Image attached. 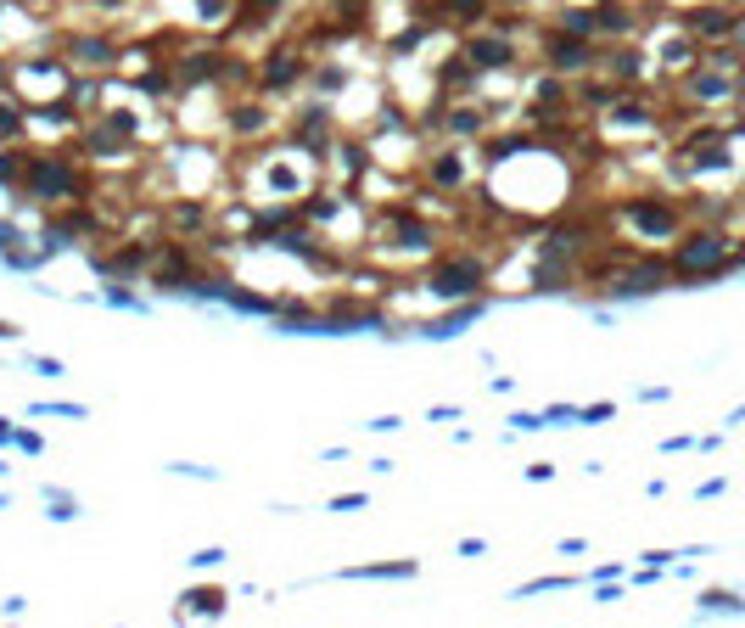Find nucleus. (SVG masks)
Here are the masks:
<instances>
[{
	"label": "nucleus",
	"mask_w": 745,
	"mask_h": 628,
	"mask_svg": "<svg viewBox=\"0 0 745 628\" xmlns=\"http://www.w3.org/2000/svg\"><path fill=\"white\" fill-rule=\"evenodd\" d=\"M734 135H745V118H740V124H734Z\"/></svg>",
	"instance_id": "052dcab7"
},
{
	"label": "nucleus",
	"mask_w": 745,
	"mask_h": 628,
	"mask_svg": "<svg viewBox=\"0 0 745 628\" xmlns=\"http://www.w3.org/2000/svg\"><path fill=\"white\" fill-rule=\"evenodd\" d=\"M17 337H23V331H17L12 320H0V343H17Z\"/></svg>",
	"instance_id": "864d4df0"
},
{
	"label": "nucleus",
	"mask_w": 745,
	"mask_h": 628,
	"mask_svg": "<svg viewBox=\"0 0 745 628\" xmlns=\"http://www.w3.org/2000/svg\"><path fill=\"white\" fill-rule=\"evenodd\" d=\"M572 584H583V572H555V578H533V584H516L510 589V600H533V595H555V589H572Z\"/></svg>",
	"instance_id": "5701e85b"
},
{
	"label": "nucleus",
	"mask_w": 745,
	"mask_h": 628,
	"mask_svg": "<svg viewBox=\"0 0 745 628\" xmlns=\"http://www.w3.org/2000/svg\"><path fill=\"white\" fill-rule=\"evenodd\" d=\"M729 258H734V242L723 230L695 225V230H678L667 264H673L678 286H706V281H729Z\"/></svg>",
	"instance_id": "f257e3e1"
},
{
	"label": "nucleus",
	"mask_w": 745,
	"mask_h": 628,
	"mask_svg": "<svg viewBox=\"0 0 745 628\" xmlns=\"http://www.w3.org/2000/svg\"><path fill=\"white\" fill-rule=\"evenodd\" d=\"M617 219L639 236V242H678V230H684V214H678L673 202L661 197H633L617 208Z\"/></svg>",
	"instance_id": "39448f33"
},
{
	"label": "nucleus",
	"mask_w": 745,
	"mask_h": 628,
	"mask_svg": "<svg viewBox=\"0 0 745 628\" xmlns=\"http://www.w3.org/2000/svg\"><path fill=\"white\" fill-rule=\"evenodd\" d=\"M0 477H6V460H0Z\"/></svg>",
	"instance_id": "680f3d73"
},
{
	"label": "nucleus",
	"mask_w": 745,
	"mask_h": 628,
	"mask_svg": "<svg viewBox=\"0 0 745 628\" xmlns=\"http://www.w3.org/2000/svg\"><path fill=\"white\" fill-rule=\"evenodd\" d=\"M365 505H370V494H337L331 511H365Z\"/></svg>",
	"instance_id": "c03bdc74"
},
{
	"label": "nucleus",
	"mask_w": 745,
	"mask_h": 628,
	"mask_svg": "<svg viewBox=\"0 0 745 628\" xmlns=\"http://www.w3.org/2000/svg\"><path fill=\"white\" fill-rule=\"evenodd\" d=\"M62 51H68V62H79V68H107V62H118V45L101 40V34H73Z\"/></svg>",
	"instance_id": "dca6fc26"
},
{
	"label": "nucleus",
	"mask_w": 745,
	"mask_h": 628,
	"mask_svg": "<svg viewBox=\"0 0 745 628\" xmlns=\"http://www.w3.org/2000/svg\"><path fill=\"white\" fill-rule=\"evenodd\" d=\"M695 612L701 617H745V595H734V589H701Z\"/></svg>",
	"instance_id": "6ab92c4d"
},
{
	"label": "nucleus",
	"mask_w": 745,
	"mask_h": 628,
	"mask_svg": "<svg viewBox=\"0 0 745 628\" xmlns=\"http://www.w3.org/2000/svg\"><path fill=\"white\" fill-rule=\"evenodd\" d=\"M426 421H437V427H443V421H460V404H432Z\"/></svg>",
	"instance_id": "a18cd8bd"
},
{
	"label": "nucleus",
	"mask_w": 745,
	"mask_h": 628,
	"mask_svg": "<svg viewBox=\"0 0 745 628\" xmlns=\"http://www.w3.org/2000/svg\"><path fill=\"white\" fill-rule=\"evenodd\" d=\"M225 544H213V550H197V556H191V561H185V567H191V572H208V567H225Z\"/></svg>",
	"instance_id": "72a5a7b5"
},
{
	"label": "nucleus",
	"mask_w": 745,
	"mask_h": 628,
	"mask_svg": "<svg viewBox=\"0 0 745 628\" xmlns=\"http://www.w3.org/2000/svg\"><path fill=\"white\" fill-rule=\"evenodd\" d=\"M426 180H432L437 191H460L471 174H465V157L460 152H437L432 163H426Z\"/></svg>",
	"instance_id": "a211bd4d"
},
{
	"label": "nucleus",
	"mask_w": 745,
	"mask_h": 628,
	"mask_svg": "<svg viewBox=\"0 0 745 628\" xmlns=\"http://www.w3.org/2000/svg\"><path fill=\"white\" fill-rule=\"evenodd\" d=\"M79 146H85V157L107 163V157H129V146H135V141H129L124 129H113L107 118H96V124L85 129V141H79Z\"/></svg>",
	"instance_id": "4468645a"
},
{
	"label": "nucleus",
	"mask_w": 745,
	"mask_h": 628,
	"mask_svg": "<svg viewBox=\"0 0 745 628\" xmlns=\"http://www.w3.org/2000/svg\"><path fill=\"white\" fill-rule=\"evenodd\" d=\"M488 6L493 0H443V17H454V23H482Z\"/></svg>",
	"instance_id": "c756f323"
},
{
	"label": "nucleus",
	"mask_w": 745,
	"mask_h": 628,
	"mask_svg": "<svg viewBox=\"0 0 745 628\" xmlns=\"http://www.w3.org/2000/svg\"><path fill=\"white\" fill-rule=\"evenodd\" d=\"M17 242H29V230L17 225L12 214H0V253H6V247H17Z\"/></svg>",
	"instance_id": "e433bc0d"
},
{
	"label": "nucleus",
	"mask_w": 745,
	"mask_h": 628,
	"mask_svg": "<svg viewBox=\"0 0 745 628\" xmlns=\"http://www.w3.org/2000/svg\"><path fill=\"white\" fill-rule=\"evenodd\" d=\"M527 483H555V466H549V460H533V466H527Z\"/></svg>",
	"instance_id": "49530a36"
},
{
	"label": "nucleus",
	"mask_w": 745,
	"mask_h": 628,
	"mask_svg": "<svg viewBox=\"0 0 745 628\" xmlns=\"http://www.w3.org/2000/svg\"><path fill=\"white\" fill-rule=\"evenodd\" d=\"M421 40H426V29H404V34H393V57H415V51H421Z\"/></svg>",
	"instance_id": "f704fd0d"
},
{
	"label": "nucleus",
	"mask_w": 745,
	"mask_h": 628,
	"mask_svg": "<svg viewBox=\"0 0 745 628\" xmlns=\"http://www.w3.org/2000/svg\"><path fill=\"white\" fill-rule=\"evenodd\" d=\"M555 29L577 34V40H600V12H594V6H566V12L555 17Z\"/></svg>",
	"instance_id": "aec40b11"
},
{
	"label": "nucleus",
	"mask_w": 745,
	"mask_h": 628,
	"mask_svg": "<svg viewBox=\"0 0 745 628\" xmlns=\"http://www.w3.org/2000/svg\"><path fill=\"white\" fill-rule=\"evenodd\" d=\"M6 505H12V494H0V511H6Z\"/></svg>",
	"instance_id": "13d9d810"
},
{
	"label": "nucleus",
	"mask_w": 745,
	"mask_h": 628,
	"mask_svg": "<svg viewBox=\"0 0 745 628\" xmlns=\"http://www.w3.org/2000/svg\"><path fill=\"white\" fill-rule=\"evenodd\" d=\"M381 236H387V247H398V253H432L437 247V230L426 225L421 214H381Z\"/></svg>",
	"instance_id": "1a4fd4ad"
},
{
	"label": "nucleus",
	"mask_w": 745,
	"mask_h": 628,
	"mask_svg": "<svg viewBox=\"0 0 745 628\" xmlns=\"http://www.w3.org/2000/svg\"><path fill=\"white\" fill-rule=\"evenodd\" d=\"M292 0H236V12H241V23H275V17L286 12Z\"/></svg>",
	"instance_id": "a878e982"
},
{
	"label": "nucleus",
	"mask_w": 745,
	"mask_h": 628,
	"mask_svg": "<svg viewBox=\"0 0 745 628\" xmlns=\"http://www.w3.org/2000/svg\"><path fill=\"white\" fill-rule=\"evenodd\" d=\"M673 281V264L656 253L645 258H622V270L611 275V286H605V298H617V303H639V298H656V292H667Z\"/></svg>",
	"instance_id": "20e7f679"
},
{
	"label": "nucleus",
	"mask_w": 745,
	"mask_h": 628,
	"mask_svg": "<svg viewBox=\"0 0 745 628\" xmlns=\"http://www.w3.org/2000/svg\"><path fill=\"white\" fill-rule=\"evenodd\" d=\"M729 427H745V404H740V410H729Z\"/></svg>",
	"instance_id": "4d7b16f0"
},
{
	"label": "nucleus",
	"mask_w": 745,
	"mask_h": 628,
	"mask_svg": "<svg viewBox=\"0 0 745 628\" xmlns=\"http://www.w3.org/2000/svg\"><path fill=\"white\" fill-rule=\"evenodd\" d=\"M0 96H6V90H0Z\"/></svg>",
	"instance_id": "e2e57ef3"
},
{
	"label": "nucleus",
	"mask_w": 745,
	"mask_h": 628,
	"mask_svg": "<svg viewBox=\"0 0 745 628\" xmlns=\"http://www.w3.org/2000/svg\"><path fill=\"white\" fill-rule=\"evenodd\" d=\"M695 449V438L689 432H678V438H661V455H689Z\"/></svg>",
	"instance_id": "37998d69"
},
{
	"label": "nucleus",
	"mask_w": 745,
	"mask_h": 628,
	"mask_svg": "<svg viewBox=\"0 0 745 628\" xmlns=\"http://www.w3.org/2000/svg\"><path fill=\"white\" fill-rule=\"evenodd\" d=\"M230 129H236V135H264L269 113L264 107H230Z\"/></svg>",
	"instance_id": "cd10ccee"
},
{
	"label": "nucleus",
	"mask_w": 745,
	"mask_h": 628,
	"mask_svg": "<svg viewBox=\"0 0 745 628\" xmlns=\"http://www.w3.org/2000/svg\"><path fill=\"white\" fill-rule=\"evenodd\" d=\"M611 68H617V79L639 85V79H645V51H639V45H617V51H611Z\"/></svg>",
	"instance_id": "b1692460"
},
{
	"label": "nucleus",
	"mask_w": 745,
	"mask_h": 628,
	"mask_svg": "<svg viewBox=\"0 0 745 628\" xmlns=\"http://www.w3.org/2000/svg\"><path fill=\"white\" fill-rule=\"evenodd\" d=\"M538 51L549 57V68H555V73H583V68L600 62V45L577 40V34H566V29H549L544 40H538Z\"/></svg>",
	"instance_id": "0eeeda50"
},
{
	"label": "nucleus",
	"mask_w": 745,
	"mask_h": 628,
	"mask_svg": "<svg viewBox=\"0 0 745 628\" xmlns=\"http://www.w3.org/2000/svg\"><path fill=\"white\" fill-rule=\"evenodd\" d=\"M225 606H230V595L219 584H191L180 600H174L180 617H225Z\"/></svg>",
	"instance_id": "2eb2a0df"
},
{
	"label": "nucleus",
	"mask_w": 745,
	"mask_h": 628,
	"mask_svg": "<svg viewBox=\"0 0 745 628\" xmlns=\"http://www.w3.org/2000/svg\"><path fill=\"white\" fill-rule=\"evenodd\" d=\"M611 415H617V404H611V399H600V404H583V427H605Z\"/></svg>",
	"instance_id": "58836bf2"
},
{
	"label": "nucleus",
	"mask_w": 745,
	"mask_h": 628,
	"mask_svg": "<svg viewBox=\"0 0 745 628\" xmlns=\"http://www.w3.org/2000/svg\"><path fill=\"white\" fill-rule=\"evenodd\" d=\"M645 561H650V567H673L678 556H673V550H645Z\"/></svg>",
	"instance_id": "603ef678"
},
{
	"label": "nucleus",
	"mask_w": 745,
	"mask_h": 628,
	"mask_svg": "<svg viewBox=\"0 0 745 628\" xmlns=\"http://www.w3.org/2000/svg\"><path fill=\"white\" fill-rule=\"evenodd\" d=\"M465 57H471V68L477 73H499V68H510L516 62V40L510 34H499V29H477L471 40L460 45Z\"/></svg>",
	"instance_id": "9d476101"
},
{
	"label": "nucleus",
	"mask_w": 745,
	"mask_h": 628,
	"mask_svg": "<svg viewBox=\"0 0 745 628\" xmlns=\"http://www.w3.org/2000/svg\"><path fill=\"white\" fill-rule=\"evenodd\" d=\"M549 427H583V410H577V404H549Z\"/></svg>",
	"instance_id": "473e14b6"
},
{
	"label": "nucleus",
	"mask_w": 745,
	"mask_h": 628,
	"mask_svg": "<svg viewBox=\"0 0 745 628\" xmlns=\"http://www.w3.org/2000/svg\"><path fill=\"white\" fill-rule=\"evenodd\" d=\"M729 494V477H706L701 488H695V500H723Z\"/></svg>",
	"instance_id": "a19ab883"
},
{
	"label": "nucleus",
	"mask_w": 745,
	"mask_h": 628,
	"mask_svg": "<svg viewBox=\"0 0 745 628\" xmlns=\"http://www.w3.org/2000/svg\"><path fill=\"white\" fill-rule=\"evenodd\" d=\"M594 600H600V606H611V600H622V584H611V578H605V584L594 589Z\"/></svg>",
	"instance_id": "09e8293b"
},
{
	"label": "nucleus",
	"mask_w": 745,
	"mask_h": 628,
	"mask_svg": "<svg viewBox=\"0 0 745 628\" xmlns=\"http://www.w3.org/2000/svg\"><path fill=\"white\" fill-rule=\"evenodd\" d=\"M303 79H309L303 51H297V45H281V51H269L264 68H258V96H286V90H297Z\"/></svg>",
	"instance_id": "423d86ee"
},
{
	"label": "nucleus",
	"mask_w": 745,
	"mask_h": 628,
	"mask_svg": "<svg viewBox=\"0 0 745 628\" xmlns=\"http://www.w3.org/2000/svg\"><path fill=\"white\" fill-rule=\"evenodd\" d=\"M398 427H404L398 415H376V421H370V432H398Z\"/></svg>",
	"instance_id": "3c124183"
},
{
	"label": "nucleus",
	"mask_w": 745,
	"mask_h": 628,
	"mask_svg": "<svg viewBox=\"0 0 745 628\" xmlns=\"http://www.w3.org/2000/svg\"><path fill=\"white\" fill-rule=\"evenodd\" d=\"M23 169H29V157L17 152V146H0V191L23 186Z\"/></svg>",
	"instance_id": "393cba45"
},
{
	"label": "nucleus",
	"mask_w": 745,
	"mask_h": 628,
	"mask_svg": "<svg viewBox=\"0 0 745 628\" xmlns=\"http://www.w3.org/2000/svg\"><path fill=\"white\" fill-rule=\"evenodd\" d=\"M0 612H6V617H23V612H29V600H23V595H6V600H0Z\"/></svg>",
	"instance_id": "8fccbe9b"
},
{
	"label": "nucleus",
	"mask_w": 745,
	"mask_h": 628,
	"mask_svg": "<svg viewBox=\"0 0 745 628\" xmlns=\"http://www.w3.org/2000/svg\"><path fill=\"white\" fill-rule=\"evenodd\" d=\"M460 556H465V561H477V556H488V539H460Z\"/></svg>",
	"instance_id": "de8ad7c7"
},
{
	"label": "nucleus",
	"mask_w": 745,
	"mask_h": 628,
	"mask_svg": "<svg viewBox=\"0 0 745 628\" xmlns=\"http://www.w3.org/2000/svg\"><path fill=\"white\" fill-rule=\"evenodd\" d=\"M482 286H488V258L477 253H454V258H437L432 270H426V292L443 303H465L477 298Z\"/></svg>",
	"instance_id": "7ed1b4c3"
},
{
	"label": "nucleus",
	"mask_w": 745,
	"mask_h": 628,
	"mask_svg": "<svg viewBox=\"0 0 745 628\" xmlns=\"http://www.w3.org/2000/svg\"><path fill=\"white\" fill-rule=\"evenodd\" d=\"M443 129H449V135H482V129H488V113H482V107H449V113H443Z\"/></svg>",
	"instance_id": "4be33fe9"
},
{
	"label": "nucleus",
	"mask_w": 745,
	"mask_h": 628,
	"mask_svg": "<svg viewBox=\"0 0 745 628\" xmlns=\"http://www.w3.org/2000/svg\"><path fill=\"white\" fill-rule=\"evenodd\" d=\"M23 371H34V376H68V365H62V359L34 354V359H23Z\"/></svg>",
	"instance_id": "4c0bfd02"
},
{
	"label": "nucleus",
	"mask_w": 745,
	"mask_h": 628,
	"mask_svg": "<svg viewBox=\"0 0 745 628\" xmlns=\"http://www.w3.org/2000/svg\"><path fill=\"white\" fill-rule=\"evenodd\" d=\"M12 449H23V455H45V449H51V438H45V432H29V427H17Z\"/></svg>",
	"instance_id": "2f4dec72"
},
{
	"label": "nucleus",
	"mask_w": 745,
	"mask_h": 628,
	"mask_svg": "<svg viewBox=\"0 0 745 628\" xmlns=\"http://www.w3.org/2000/svg\"><path fill=\"white\" fill-rule=\"evenodd\" d=\"M549 427V415H538V410H516L510 415V432H544Z\"/></svg>",
	"instance_id": "c9c22d12"
},
{
	"label": "nucleus",
	"mask_w": 745,
	"mask_h": 628,
	"mask_svg": "<svg viewBox=\"0 0 745 628\" xmlns=\"http://www.w3.org/2000/svg\"><path fill=\"white\" fill-rule=\"evenodd\" d=\"M101 298L113 303V309H124V314H152V298H141L129 281H101Z\"/></svg>",
	"instance_id": "412c9836"
},
{
	"label": "nucleus",
	"mask_w": 745,
	"mask_h": 628,
	"mask_svg": "<svg viewBox=\"0 0 745 628\" xmlns=\"http://www.w3.org/2000/svg\"><path fill=\"white\" fill-rule=\"evenodd\" d=\"M17 191H29L34 202H45V208H62V202H79L90 191V174L73 163V157L62 152H40L29 157V169H23V186Z\"/></svg>",
	"instance_id": "f03ea898"
},
{
	"label": "nucleus",
	"mask_w": 745,
	"mask_h": 628,
	"mask_svg": "<svg viewBox=\"0 0 745 628\" xmlns=\"http://www.w3.org/2000/svg\"><path fill=\"white\" fill-rule=\"evenodd\" d=\"M684 96H689V101H734V73L706 62V68H695V73L684 79Z\"/></svg>",
	"instance_id": "ddd939ff"
},
{
	"label": "nucleus",
	"mask_w": 745,
	"mask_h": 628,
	"mask_svg": "<svg viewBox=\"0 0 745 628\" xmlns=\"http://www.w3.org/2000/svg\"><path fill=\"white\" fill-rule=\"evenodd\" d=\"M34 129V113L17 96H0V146H17Z\"/></svg>",
	"instance_id": "f3484780"
},
{
	"label": "nucleus",
	"mask_w": 745,
	"mask_h": 628,
	"mask_svg": "<svg viewBox=\"0 0 745 628\" xmlns=\"http://www.w3.org/2000/svg\"><path fill=\"white\" fill-rule=\"evenodd\" d=\"M202 225H208V214H202L197 202H180V208H169V230H180V236H197Z\"/></svg>",
	"instance_id": "c85d7f7f"
},
{
	"label": "nucleus",
	"mask_w": 745,
	"mask_h": 628,
	"mask_svg": "<svg viewBox=\"0 0 745 628\" xmlns=\"http://www.w3.org/2000/svg\"><path fill=\"white\" fill-rule=\"evenodd\" d=\"M331 578H348V584H404V578H421V561L404 556V561H370V567H342Z\"/></svg>",
	"instance_id": "f8f14e48"
},
{
	"label": "nucleus",
	"mask_w": 745,
	"mask_h": 628,
	"mask_svg": "<svg viewBox=\"0 0 745 628\" xmlns=\"http://www.w3.org/2000/svg\"><path fill=\"white\" fill-rule=\"evenodd\" d=\"M29 415H57V421H85V404H73V399H34Z\"/></svg>",
	"instance_id": "bb28decb"
},
{
	"label": "nucleus",
	"mask_w": 745,
	"mask_h": 628,
	"mask_svg": "<svg viewBox=\"0 0 745 628\" xmlns=\"http://www.w3.org/2000/svg\"><path fill=\"white\" fill-rule=\"evenodd\" d=\"M152 247H141V242H129V247H118V253H101V258H90V270L101 275V281H141L146 270H152Z\"/></svg>",
	"instance_id": "9b49d317"
},
{
	"label": "nucleus",
	"mask_w": 745,
	"mask_h": 628,
	"mask_svg": "<svg viewBox=\"0 0 745 628\" xmlns=\"http://www.w3.org/2000/svg\"><path fill=\"white\" fill-rule=\"evenodd\" d=\"M633 399H639V404H673V387H639Z\"/></svg>",
	"instance_id": "79ce46f5"
},
{
	"label": "nucleus",
	"mask_w": 745,
	"mask_h": 628,
	"mask_svg": "<svg viewBox=\"0 0 745 628\" xmlns=\"http://www.w3.org/2000/svg\"><path fill=\"white\" fill-rule=\"evenodd\" d=\"M482 314H488V303H482V298H465L460 309L432 314V320H421V326H409V337H421V343H454V337H465V331L477 326Z\"/></svg>",
	"instance_id": "6e6552de"
},
{
	"label": "nucleus",
	"mask_w": 745,
	"mask_h": 628,
	"mask_svg": "<svg viewBox=\"0 0 745 628\" xmlns=\"http://www.w3.org/2000/svg\"><path fill=\"white\" fill-rule=\"evenodd\" d=\"M734 101H740V107H745V68L734 73Z\"/></svg>",
	"instance_id": "5fc2aeb1"
},
{
	"label": "nucleus",
	"mask_w": 745,
	"mask_h": 628,
	"mask_svg": "<svg viewBox=\"0 0 745 628\" xmlns=\"http://www.w3.org/2000/svg\"><path fill=\"white\" fill-rule=\"evenodd\" d=\"M661 572H667V567H650V561H645V567L633 572L628 584H633V589H656V584H661Z\"/></svg>",
	"instance_id": "ea45409f"
},
{
	"label": "nucleus",
	"mask_w": 745,
	"mask_h": 628,
	"mask_svg": "<svg viewBox=\"0 0 745 628\" xmlns=\"http://www.w3.org/2000/svg\"><path fill=\"white\" fill-rule=\"evenodd\" d=\"M169 477H191V483H219V466H191V460H169Z\"/></svg>",
	"instance_id": "7c9ffc66"
},
{
	"label": "nucleus",
	"mask_w": 745,
	"mask_h": 628,
	"mask_svg": "<svg viewBox=\"0 0 745 628\" xmlns=\"http://www.w3.org/2000/svg\"><path fill=\"white\" fill-rule=\"evenodd\" d=\"M505 6H533V0H505Z\"/></svg>",
	"instance_id": "bf43d9fd"
},
{
	"label": "nucleus",
	"mask_w": 745,
	"mask_h": 628,
	"mask_svg": "<svg viewBox=\"0 0 745 628\" xmlns=\"http://www.w3.org/2000/svg\"><path fill=\"white\" fill-rule=\"evenodd\" d=\"M12 438H17V427L6 421V415H0V443H12Z\"/></svg>",
	"instance_id": "6e6d98bb"
}]
</instances>
